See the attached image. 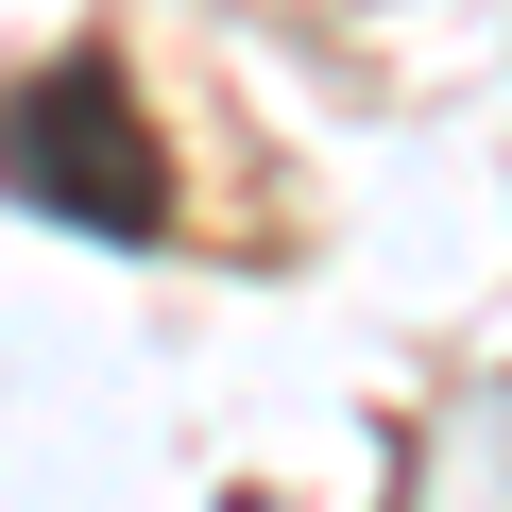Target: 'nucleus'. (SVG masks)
<instances>
[{
	"instance_id": "1",
	"label": "nucleus",
	"mask_w": 512,
	"mask_h": 512,
	"mask_svg": "<svg viewBox=\"0 0 512 512\" xmlns=\"http://www.w3.org/2000/svg\"><path fill=\"white\" fill-rule=\"evenodd\" d=\"M0 188L69 239H171V137L120 52H52L35 86H0Z\"/></svg>"
}]
</instances>
